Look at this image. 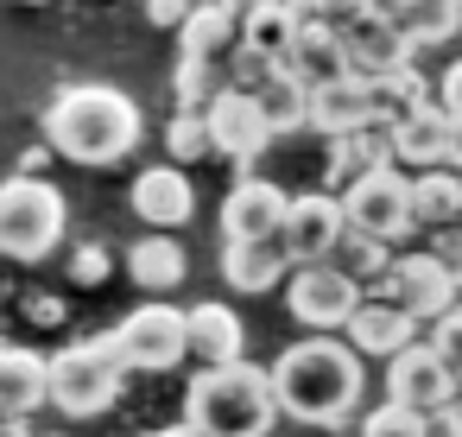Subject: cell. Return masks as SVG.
<instances>
[{
    "instance_id": "44dd1931",
    "label": "cell",
    "mask_w": 462,
    "mask_h": 437,
    "mask_svg": "<svg viewBox=\"0 0 462 437\" xmlns=\"http://www.w3.org/2000/svg\"><path fill=\"white\" fill-rule=\"evenodd\" d=\"M45 405V355L0 342V424H32Z\"/></svg>"
},
{
    "instance_id": "4316f807",
    "label": "cell",
    "mask_w": 462,
    "mask_h": 437,
    "mask_svg": "<svg viewBox=\"0 0 462 437\" xmlns=\"http://www.w3.org/2000/svg\"><path fill=\"white\" fill-rule=\"evenodd\" d=\"M462 216V172L456 165H443V172H418L411 178V222L418 228H449Z\"/></svg>"
},
{
    "instance_id": "30bf717a",
    "label": "cell",
    "mask_w": 462,
    "mask_h": 437,
    "mask_svg": "<svg viewBox=\"0 0 462 437\" xmlns=\"http://www.w3.org/2000/svg\"><path fill=\"white\" fill-rule=\"evenodd\" d=\"M203 121H209V146H216V159H228L241 178H254L260 153L279 140L273 121H266V108H260V96H241V89H222V96L203 108Z\"/></svg>"
},
{
    "instance_id": "7bdbcfd3",
    "label": "cell",
    "mask_w": 462,
    "mask_h": 437,
    "mask_svg": "<svg viewBox=\"0 0 462 437\" xmlns=\"http://www.w3.org/2000/svg\"><path fill=\"white\" fill-rule=\"evenodd\" d=\"M51 159H58V153H51L45 140H32V146L20 153V165H14V178H45V172H51Z\"/></svg>"
},
{
    "instance_id": "ee69618b",
    "label": "cell",
    "mask_w": 462,
    "mask_h": 437,
    "mask_svg": "<svg viewBox=\"0 0 462 437\" xmlns=\"http://www.w3.org/2000/svg\"><path fill=\"white\" fill-rule=\"evenodd\" d=\"M424 424H430V437H462V399H456V405H443V412H430Z\"/></svg>"
},
{
    "instance_id": "603a6c76",
    "label": "cell",
    "mask_w": 462,
    "mask_h": 437,
    "mask_svg": "<svg viewBox=\"0 0 462 437\" xmlns=\"http://www.w3.org/2000/svg\"><path fill=\"white\" fill-rule=\"evenodd\" d=\"M285 70H291V77H304L310 89H323V83H342V77H355V70H348V45H342V33H329V26H317V20H304V26H298V39H291V58H285Z\"/></svg>"
},
{
    "instance_id": "7402d4cb",
    "label": "cell",
    "mask_w": 462,
    "mask_h": 437,
    "mask_svg": "<svg viewBox=\"0 0 462 437\" xmlns=\"http://www.w3.org/2000/svg\"><path fill=\"white\" fill-rule=\"evenodd\" d=\"M367 121H374V96H367L361 77H342V83L310 89V134L317 140H342V134H355Z\"/></svg>"
},
{
    "instance_id": "bcb514c9",
    "label": "cell",
    "mask_w": 462,
    "mask_h": 437,
    "mask_svg": "<svg viewBox=\"0 0 462 437\" xmlns=\"http://www.w3.org/2000/svg\"><path fill=\"white\" fill-rule=\"evenodd\" d=\"M146 437H190V431H184V424H171V431H146Z\"/></svg>"
},
{
    "instance_id": "d4e9b609",
    "label": "cell",
    "mask_w": 462,
    "mask_h": 437,
    "mask_svg": "<svg viewBox=\"0 0 462 437\" xmlns=\"http://www.w3.org/2000/svg\"><path fill=\"white\" fill-rule=\"evenodd\" d=\"M342 45H348V70H355V77H380V70H393V64L411 58L405 33H399L393 20H380V14H367L361 26H348Z\"/></svg>"
},
{
    "instance_id": "ffe728a7",
    "label": "cell",
    "mask_w": 462,
    "mask_h": 437,
    "mask_svg": "<svg viewBox=\"0 0 462 437\" xmlns=\"http://www.w3.org/2000/svg\"><path fill=\"white\" fill-rule=\"evenodd\" d=\"M127 279L146 292V298H171L184 279H190V254L178 235H140L127 247Z\"/></svg>"
},
{
    "instance_id": "836d02e7",
    "label": "cell",
    "mask_w": 462,
    "mask_h": 437,
    "mask_svg": "<svg viewBox=\"0 0 462 437\" xmlns=\"http://www.w3.org/2000/svg\"><path fill=\"white\" fill-rule=\"evenodd\" d=\"M222 77H228V89H241V96H260V89H266V83H273V77H279V64H273V58H260V51H247V45H241V51H235V58H228V64H222Z\"/></svg>"
},
{
    "instance_id": "60d3db41",
    "label": "cell",
    "mask_w": 462,
    "mask_h": 437,
    "mask_svg": "<svg viewBox=\"0 0 462 437\" xmlns=\"http://www.w3.org/2000/svg\"><path fill=\"white\" fill-rule=\"evenodd\" d=\"M430 254L462 279V228H437V235H430Z\"/></svg>"
},
{
    "instance_id": "e0dca14e",
    "label": "cell",
    "mask_w": 462,
    "mask_h": 437,
    "mask_svg": "<svg viewBox=\"0 0 462 437\" xmlns=\"http://www.w3.org/2000/svg\"><path fill=\"white\" fill-rule=\"evenodd\" d=\"M184 317H190V361L197 367H235V361H247V323L222 298H203Z\"/></svg>"
},
{
    "instance_id": "7dc6e473",
    "label": "cell",
    "mask_w": 462,
    "mask_h": 437,
    "mask_svg": "<svg viewBox=\"0 0 462 437\" xmlns=\"http://www.w3.org/2000/svg\"><path fill=\"white\" fill-rule=\"evenodd\" d=\"M14 7H51V0H14Z\"/></svg>"
},
{
    "instance_id": "ac0fdd59",
    "label": "cell",
    "mask_w": 462,
    "mask_h": 437,
    "mask_svg": "<svg viewBox=\"0 0 462 437\" xmlns=\"http://www.w3.org/2000/svg\"><path fill=\"white\" fill-rule=\"evenodd\" d=\"M393 165H399L405 178L449 165V115H443L437 102L418 108V115H405V121H393Z\"/></svg>"
},
{
    "instance_id": "f546056e",
    "label": "cell",
    "mask_w": 462,
    "mask_h": 437,
    "mask_svg": "<svg viewBox=\"0 0 462 437\" xmlns=\"http://www.w3.org/2000/svg\"><path fill=\"white\" fill-rule=\"evenodd\" d=\"M228 89V77H222V64H203V58H178V70H171V102H178V115H203L216 96Z\"/></svg>"
},
{
    "instance_id": "8d00e7d4",
    "label": "cell",
    "mask_w": 462,
    "mask_h": 437,
    "mask_svg": "<svg viewBox=\"0 0 462 437\" xmlns=\"http://www.w3.org/2000/svg\"><path fill=\"white\" fill-rule=\"evenodd\" d=\"M430 349H437V355L449 361V374L462 380V304H456L449 317H437V323H430Z\"/></svg>"
},
{
    "instance_id": "8992f818",
    "label": "cell",
    "mask_w": 462,
    "mask_h": 437,
    "mask_svg": "<svg viewBox=\"0 0 462 437\" xmlns=\"http://www.w3.org/2000/svg\"><path fill=\"white\" fill-rule=\"evenodd\" d=\"M108 342L127 361V374H171L190 355V317L171 298H146L108 330Z\"/></svg>"
},
{
    "instance_id": "7c38bea8",
    "label": "cell",
    "mask_w": 462,
    "mask_h": 437,
    "mask_svg": "<svg viewBox=\"0 0 462 437\" xmlns=\"http://www.w3.org/2000/svg\"><path fill=\"white\" fill-rule=\"evenodd\" d=\"M380 386H386L393 405H405V412H418V418H430V412H443V405L462 399V380L449 374V361H443L430 342H411L405 355H393Z\"/></svg>"
},
{
    "instance_id": "52a82bcc",
    "label": "cell",
    "mask_w": 462,
    "mask_h": 437,
    "mask_svg": "<svg viewBox=\"0 0 462 437\" xmlns=\"http://www.w3.org/2000/svg\"><path fill=\"white\" fill-rule=\"evenodd\" d=\"M374 298L399 304V311L424 330V323H437V317H449V311L462 304V279H456L430 247H405V254H393V266H386V279H380Z\"/></svg>"
},
{
    "instance_id": "ba28073f",
    "label": "cell",
    "mask_w": 462,
    "mask_h": 437,
    "mask_svg": "<svg viewBox=\"0 0 462 437\" xmlns=\"http://www.w3.org/2000/svg\"><path fill=\"white\" fill-rule=\"evenodd\" d=\"M342 216H348L355 235H374V241H386V247L411 241V235H418V222H411V178H405L399 165L367 172L361 184L342 191Z\"/></svg>"
},
{
    "instance_id": "4fadbf2b",
    "label": "cell",
    "mask_w": 462,
    "mask_h": 437,
    "mask_svg": "<svg viewBox=\"0 0 462 437\" xmlns=\"http://www.w3.org/2000/svg\"><path fill=\"white\" fill-rule=\"evenodd\" d=\"M291 209V191H279L273 178H235L222 197V241H279Z\"/></svg>"
},
{
    "instance_id": "f35d334b",
    "label": "cell",
    "mask_w": 462,
    "mask_h": 437,
    "mask_svg": "<svg viewBox=\"0 0 462 437\" xmlns=\"http://www.w3.org/2000/svg\"><path fill=\"white\" fill-rule=\"evenodd\" d=\"M190 7H197V0H146V26H159V33H184Z\"/></svg>"
},
{
    "instance_id": "4dcf8cb0",
    "label": "cell",
    "mask_w": 462,
    "mask_h": 437,
    "mask_svg": "<svg viewBox=\"0 0 462 437\" xmlns=\"http://www.w3.org/2000/svg\"><path fill=\"white\" fill-rule=\"evenodd\" d=\"M203 159H216V146H209V121L171 108V121H165V165L190 172V165H203Z\"/></svg>"
},
{
    "instance_id": "9c48e42d",
    "label": "cell",
    "mask_w": 462,
    "mask_h": 437,
    "mask_svg": "<svg viewBox=\"0 0 462 437\" xmlns=\"http://www.w3.org/2000/svg\"><path fill=\"white\" fill-rule=\"evenodd\" d=\"M361 298H367V292H361L342 266H291V279H285V311H291V323L310 330V336L348 330V317L361 311Z\"/></svg>"
},
{
    "instance_id": "e575fe53",
    "label": "cell",
    "mask_w": 462,
    "mask_h": 437,
    "mask_svg": "<svg viewBox=\"0 0 462 437\" xmlns=\"http://www.w3.org/2000/svg\"><path fill=\"white\" fill-rule=\"evenodd\" d=\"M70 279L89 285V292L108 285V279H115V247H108V241H77V247H70Z\"/></svg>"
},
{
    "instance_id": "6da1fadb",
    "label": "cell",
    "mask_w": 462,
    "mask_h": 437,
    "mask_svg": "<svg viewBox=\"0 0 462 437\" xmlns=\"http://www.w3.org/2000/svg\"><path fill=\"white\" fill-rule=\"evenodd\" d=\"M266 374H273L279 418L317 424V431H342L361 412V393H367V361L342 336H304V342L279 349V361Z\"/></svg>"
},
{
    "instance_id": "9a60e30c",
    "label": "cell",
    "mask_w": 462,
    "mask_h": 437,
    "mask_svg": "<svg viewBox=\"0 0 462 437\" xmlns=\"http://www.w3.org/2000/svg\"><path fill=\"white\" fill-rule=\"evenodd\" d=\"M380 165H393V121H367V127H355L342 140H323V178H317V191L342 197L348 184H361Z\"/></svg>"
},
{
    "instance_id": "d6a6232c",
    "label": "cell",
    "mask_w": 462,
    "mask_h": 437,
    "mask_svg": "<svg viewBox=\"0 0 462 437\" xmlns=\"http://www.w3.org/2000/svg\"><path fill=\"white\" fill-rule=\"evenodd\" d=\"M361 437H430V424H424L418 412H405V405L380 399V405L361 418Z\"/></svg>"
},
{
    "instance_id": "f6af8a7d",
    "label": "cell",
    "mask_w": 462,
    "mask_h": 437,
    "mask_svg": "<svg viewBox=\"0 0 462 437\" xmlns=\"http://www.w3.org/2000/svg\"><path fill=\"white\" fill-rule=\"evenodd\" d=\"M449 165L462 172V121H449Z\"/></svg>"
},
{
    "instance_id": "b9f144b4",
    "label": "cell",
    "mask_w": 462,
    "mask_h": 437,
    "mask_svg": "<svg viewBox=\"0 0 462 437\" xmlns=\"http://www.w3.org/2000/svg\"><path fill=\"white\" fill-rule=\"evenodd\" d=\"M216 7L228 14V26H235V33H247V26H254V20L273 7V0H216Z\"/></svg>"
},
{
    "instance_id": "83f0119b",
    "label": "cell",
    "mask_w": 462,
    "mask_h": 437,
    "mask_svg": "<svg viewBox=\"0 0 462 437\" xmlns=\"http://www.w3.org/2000/svg\"><path fill=\"white\" fill-rule=\"evenodd\" d=\"M260 108L273 121V134H298V127H310V83L279 64V77L260 89Z\"/></svg>"
},
{
    "instance_id": "8fae6325",
    "label": "cell",
    "mask_w": 462,
    "mask_h": 437,
    "mask_svg": "<svg viewBox=\"0 0 462 437\" xmlns=\"http://www.w3.org/2000/svg\"><path fill=\"white\" fill-rule=\"evenodd\" d=\"M348 235V216H342V197L329 191H298L291 209H285V228H279V247L291 266H329L336 247Z\"/></svg>"
},
{
    "instance_id": "1f68e13d",
    "label": "cell",
    "mask_w": 462,
    "mask_h": 437,
    "mask_svg": "<svg viewBox=\"0 0 462 437\" xmlns=\"http://www.w3.org/2000/svg\"><path fill=\"white\" fill-rule=\"evenodd\" d=\"M291 39H298V20H291L285 7H266V14L241 33V45H247V51H260V58H273V64H285V58H291Z\"/></svg>"
},
{
    "instance_id": "3957f363",
    "label": "cell",
    "mask_w": 462,
    "mask_h": 437,
    "mask_svg": "<svg viewBox=\"0 0 462 437\" xmlns=\"http://www.w3.org/2000/svg\"><path fill=\"white\" fill-rule=\"evenodd\" d=\"M279 424L273 374L254 361L235 367H197L184 386V431L190 437H266Z\"/></svg>"
},
{
    "instance_id": "484cf974",
    "label": "cell",
    "mask_w": 462,
    "mask_h": 437,
    "mask_svg": "<svg viewBox=\"0 0 462 437\" xmlns=\"http://www.w3.org/2000/svg\"><path fill=\"white\" fill-rule=\"evenodd\" d=\"M241 51V33L228 26V14L216 7V0H197L184 33H178V58H203V64H228Z\"/></svg>"
},
{
    "instance_id": "f1b7e54d",
    "label": "cell",
    "mask_w": 462,
    "mask_h": 437,
    "mask_svg": "<svg viewBox=\"0 0 462 437\" xmlns=\"http://www.w3.org/2000/svg\"><path fill=\"white\" fill-rule=\"evenodd\" d=\"M393 254H399V247H386V241H374V235H355V228H348L329 266H342V273L374 298V292H380V279H386V266H393Z\"/></svg>"
},
{
    "instance_id": "d6986e66",
    "label": "cell",
    "mask_w": 462,
    "mask_h": 437,
    "mask_svg": "<svg viewBox=\"0 0 462 437\" xmlns=\"http://www.w3.org/2000/svg\"><path fill=\"white\" fill-rule=\"evenodd\" d=\"M291 279V260L279 241H222V285L241 292V298H260V292H279Z\"/></svg>"
},
{
    "instance_id": "c3c4849f",
    "label": "cell",
    "mask_w": 462,
    "mask_h": 437,
    "mask_svg": "<svg viewBox=\"0 0 462 437\" xmlns=\"http://www.w3.org/2000/svg\"><path fill=\"white\" fill-rule=\"evenodd\" d=\"M32 437H70V431H32Z\"/></svg>"
},
{
    "instance_id": "74e56055",
    "label": "cell",
    "mask_w": 462,
    "mask_h": 437,
    "mask_svg": "<svg viewBox=\"0 0 462 437\" xmlns=\"http://www.w3.org/2000/svg\"><path fill=\"white\" fill-rule=\"evenodd\" d=\"M20 317H26V323H39V330H58V323H64V298H58V292L26 285V292H20Z\"/></svg>"
},
{
    "instance_id": "5bb4252c",
    "label": "cell",
    "mask_w": 462,
    "mask_h": 437,
    "mask_svg": "<svg viewBox=\"0 0 462 437\" xmlns=\"http://www.w3.org/2000/svg\"><path fill=\"white\" fill-rule=\"evenodd\" d=\"M127 203L152 235H171L197 216V178L178 165H140V178L127 184Z\"/></svg>"
},
{
    "instance_id": "d590c367",
    "label": "cell",
    "mask_w": 462,
    "mask_h": 437,
    "mask_svg": "<svg viewBox=\"0 0 462 437\" xmlns=\"http://www.w3.org/2000/svg\"><path fill=\"white\" fill-rule=\"evenodd\" d=\"M367 7H374V0H310V20L329 26V33H348V26L367 20Z\"/></svg>"
},
{
    "instance_id": "2e32d148",
    "label": "cell",
    "mask_w": 462,
    "mask_h": 437,
    "mask_svg": "<svg viewBox=\"0 0 462 437\" xmlns=\"http://www.w3.org/2000/svg\"><path fill=\"white\" fill-rule=\"evenodd\" d=\"M342 342H348L361 361H393V355H405V349L418 342V323H411L399 304H386V298H361V311L348 317Z\"/></svg>"
},
{
    "instance_id": "277c9868",
    "label": "cell",
    "mask_w": 462,
    "mask_h": 437,
    "mask_svg": "<svg viewBox=\"0 0 462 437\" xmlns=\"http://www.w3.org/2000/svg\"><path fill=\"white\" fill-rule=\"evenodd\" d=\"M127 361L115 355L108 336L89 342H64L58 355H45V405L64 412L70 424H89L102 412H115V399L127 393Z\"/></svg>"
},
{
    "instance_id": "7a4b0ae2",
    "label": "cell",
    "mask_w": 462,
    "mask_h": 437,
    "mask_svg": "<svg viewBox=\"0 0 462 437\" xmlns=\"http://www.w3.org/2000/svg\"><path fill=\"white\" fill-rule=\"evenodd\" d=\"M146 121H140V102L115 83H64L51 102H45V146L70 165H121L134 159Z\"/></svg>"
},
{
    "instance_id": "ab89813d",
    "label": "cell",
    "mask_w": 462,
    "mask_h": 437,
    "mask_svg": "<svg viewBox=\"0 0 462 437\" xmlns=\"http://www.w3.org/2000/svg\"><path fill=\"white\" fill-rule=\"evenodd\" d=\"M437 108H443L449 121H462V58H456V64L437 77Z\"/></svg>"
},
{
    "instance_id": "681fc988",
    "label": "cell",
    "mask_w": 462,
    "mask_h": 437,
    "mask_svg": "<svg viewBox=\"0 0 462 437\" xmlns=\"http://www.w3.org/2000/svg\"><path fill=\"white\" fill-rule=\"evenodd\" d=\"M456 33H462V0H456Z\"/></svg>"
},
{
    "instance_id": "cb8c5ba5",
    "label": "cell",
    "mask_w": 462,
    "mask_h": 437,
    "mask_svg": "<svg viewBox=\"0 0 462 437\" xmlns=\"http://www.w3.org/2000/svg\"><path fill=\"white\" fill-rule=\"evenodd\" d=\"M361 83L374 96V121H405V115H418V108L437 102V77H424L418 58H405V64H393L380 77H361Z\"/></svg>"
},
{
    "instance_id": "5b68a950",
    "label": "cell",
    "mask_w": 462,
    "mask_h": 437,
    "mask_svg": "<svg viewBox=\"0 0 462 437\" xmlns=\"http://www.w3.org/2000/svg\"><path fill=\"white\" fill-rule=\"evenodd\" d=\"M64 228H70V203L51 178H7L0 184V260L39 266L64 247Z\"/></svg>"
}]
</instances>
